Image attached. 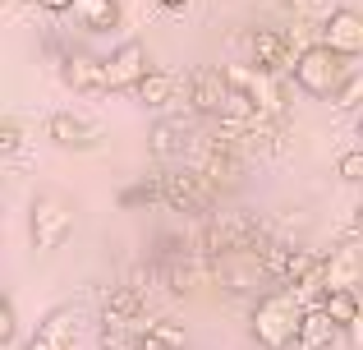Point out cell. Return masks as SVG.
Masks as SVG:
<instances>
[{
    "label": "cell",
    "instance_id": "obj_1",
    "mask_svg": "<svg viewBox=\"0 0 363 350\" xmlns=\"http://www.w3.org/2000/svg\"><path fill=\"white\" fill-rule=\"evenodd\" d=\"M299 327H303V305L290 286L267 290L253 305V318H248V332L262 350H290L299 346Z\"/></svg>",
    "mask_w": 363,
    "mask_h": 350
},
{
    "label": "cell",
    "instance_id": "obj_14",
    "mask_svg": "<svg viewBox=\"0 0 363 350\" xmlns=\"http://www.w3.org/2000/svg\"><path fill=\"white\" fill-rule=\"evenodd\" d=\"M340 332H345V327H340V323H336V318H331V314H327L322 305H313V309H303L299 350H336Z\"/></svg>",
    "mask_w": 363,
    "mask_h": 350
},
{
    "label": "cell",
    "instance_id": "obj_4",
    "mask_svg": "<svg viewBox=\"0 0 363 350\" xmlns=\"http://www.w3.org/2000/svg\"><path fill=\"white\" fill-rule=\"evenodd\" d=\"M161 185V203L175 207V212H212L216 203V185L203 171H166L157 175Z\"/></svg>",
    "mask_w": 363,
    "mask_h": 350
},
{
    "label": "cell",
    "instance_id": "obj_29",
    "mask_svg": "<svg viewBox=\"0 0 363 350\" xmlns=\"http://www.w3.org/2000/svg\"><path fill=\"white\" fill-rule=\"evenodd\" d=\"M350 235H363V207L354 212V222H350Z\"/></svg>",
    "mask_w": 363,
    "mask_h": 350
},
{
    "label": "cell",
    "instance_id": "obj_22",
    "mask_svg": "<svg viewBox=\"0 0 363 350\" xmlns=\"http://www.w3.org/2000/svg\"><path fill=\"white\" fill-rule=\"evenodd\" d=\"M336 175H340V180H350V185H363V143H359V148H350V153H340Z\"/></svg>",
    "mask_w": 363,
    "mask_h": 350
},
{
    "label": "cell",
    "instance_id": "obj_19",
    "mask_svg": "<svg viewBox=\"0 0 363 350\" xmlns=\"http://www.w3.org/2000/svg\"><path fill=\"white\" fill-rule=\"evenodd\" d=\"M138 332L147 337V341H157L161 350H184V346H189L184 327H175L170 318H143V323H138Z\"/></svg>",
    "mask_w": 363,
    "mask_h": 350
},
{
    "label": "cell",
    "instance_id": "obj_17",
    "mask_svg": "<svg viewBox=\"0 0 363 350\" xmlns=\"http://www.w3.org/2000/svg\"><path fill=\"white\" fill-rule=\"evenodd\" d=\"M175 88H179V79L170 70H147V79L133 88V97H138L147 111H166L170 102H175Z\"/></svg>",
    "mask_w": 363,
    "mask_h": 350
},
{
    "label": "cell",
    "instance_id": "obj_12",
    "mask_svg": "<svg viewBox=\"0 0 363 350\" xmlns=\"http://www.w3.org/2000/svg\"><path fill=\"white\" fill-rule=\"evenodd\" d=\"M318 42H327L331 51H340L345 60L350 55H363V14L359 9H331V14L322 18Z\"/></svg>",
    "mask_w": 363,
    "mask_h": 350
},
{
    "label": "cell",
    "instance_id": "obj_18",
    "mask_svg": "<svg viewBox=\"0 0 363 350\" xmlns=\"http://www.w3.org/2000/svg\"><path fill=\"white\" fill-rule=\"evenodd\" d=\"M74 14L83 18L88 33H116L120 28V0H79Z\"/></svg>",
    "mask_w": 363,
    "mask_h": 350
},
{
    "label": "cell",
    "instance_id": "obj_15",
    "mask_svg": "<svg viewBox=\"0 0 363 350\" xmlns=\"http://www.w3.org/2000/svg\"><path fill=\"white\" fill-rule=\"evenodd\" d=\"M28 350H74V309H51L46 323H37Z\"/></svg>",
    "mask_w": 363,
    "mask_h": 350
},
{
    "label": "cell",
    "instance_id": "obj_30",
    "mask_svg": "<svg viewBox=\"0 0 363 350\" xmlns=\"http://www.w3.org/2000/svg\"><path fill=\"white\" fill-rule=\"evenodd\" d=\"M359 138H363V111H359Z\"/></svg>",
    "mask_w": 363,
    "mask_h": 350
},
{
    "label": "cell",
    "instance_id": "obj_24",
    "mask_svg": "<svg viewBox=\"0 0 363 350\" xmlns=\"http://www.w3.org/2000/svg\"><path fill=\"white\" fill-rule=\"evenodd\" d=\"M18 143H23V129L14 116H5L0 120V153H18Z\"/></svg>",
    "mask_w": 363,
    "mask_h": 350
},
{
    "label": "cell",
    "instance_id": "obj_8",
    "mask_svg": "<svg viewBox=\"0 0 363 350\" xmlns=\"http://www.w3.org/2000/svg\"><path fill=\"white\" fill-rule=\"evenodd\" d=\"M248 60L262 65V70L272 74H294V42L285 33H276V28H253V37H248Z\"/></svg>",
    "mask_w": 363,
    "mask_h": 350
},
{
    "label": "cell",
    "instance_id": "obj_21",
    "mask_svg": "<svg viewBox=\"0 0 363 350\" xmlns=\"http://www.w3.org/2000/svg\"><path fill=\"white\" fill-rule=\"evenodd\" d=\"M322 268V258L313 249H294L290 253V263H285V277H281V286H299L303 277H313V272Z\"/></svg>",
    "mask_w": 363,
    "mask_h": 350
},
{
    "label": "cell",
    "instance_id": "obj_26",
    "mask_svg": "<svg viewBox=\"0 0 363 350\" xmlns=\"http://www.w3.org/2000/svg\"><path fill=\"white\" fill-rule=\"evenodd\" d=\"M345 337H350V346H354V350H363V314L345 327Z\"/></svg>",
    "mask_w": 363,
    "mask_h": 350
},
{
    "label": "cell",
    "instance_id": "obj_2",
    "mask_svg": "<svg viewBox=\"0 0 363 350\" xmlns=\"http://www.w3.org/2000/svg\"><path fill=\"white\" fill-rule=\"evenodd\" d=\"M28 231H33V249L37 253H55L74 231V203L55 189H42L33 198V212H28Z\"/></svg>",
    "mask_w": 363,
    "mask_h": 350
},
{
    "label": "cell",
    "instance_id": "obj_28",
    "mask_svg": "<svg viewBox=\"0 0 363 350\" xmlns=\"http://www.w3.org/2000/svg\"><path fill=\"white\" fill-rule=\"evenodd\" d=\"M129 350H161V346H157V341H147V337L138 332V337H133V341H129Z\"/></svg>",
    "mask_w": 363,
    "mask_h": 350
},
{
    "label": "cell",
    "instance_id": "obj_13",
    "mask_svg": "<svg viewBox=\"0 0 363 350\" xmlns=\"http://www.w3.org/2000/svg\"><path fill=\"white\" fill-rule=\"evenodd\" d=\"M322 277H327V295L331 290H359L363 286V253L354 244H336L322 258Z\"/></svg>",
    "mask_w": 363,
    "mask_h": 350
},
{
    "label": "cell",
    "instance_id": "obj_3",
    "mask_svg": "<svg viewBox=\"0 0 363 350\" xmlns=\"http://www.w3.org/2000/svg\"><path fill=\"white\" fill-rule=\"evenodd\" d=\"M294 83H299V92H308V97H336L340 83H345V55L331 51L327 42L303 46L299 60H294Z\"/></svg>",
    "mask_w": 363,
    "mask_h": 350
},
{
    "label": "cell",
    "instance_id": "obj_16",
    "mask_svg": "<svg viewBox=\"0 0 363 350\" xmlns=\"http://www.w3.org/2000/svg\"><path fill=\"white\" fill-rule=\"evenodd\" d=\"M189 143H194V129H189L184 120H161V125L152 129V157H157V162H179V157L189 153Z\"/></svg>",
    "mask_w": 363,
    "mask_h": 350
},
{
    "label": "cell",
    "instance_id": "obj_20",
    "mask_svg": "<svg viewBox=\"0 0 363 350\" xmlns=\"http://www.w3.org/2000/svg\"><path fill=\"white\" fill-rule=\"evenodd\" d=\"M322 309H327L331 318H336L340 327H350L354 318L363 314V305H359V290H331L327 300H322Z\"/></svg>",
    "mask_w": 363,
    "mask_h": 350
},
{
    "label": "cell",
    "instance_id": "obj_6",
    "mask_svg": "<svg viewBox=\"0 0 363 350\" xmlns=\"http://www.w3.org/2000/svg\"><path fill=\"white\" fill-rule=\"evenodd\" d=\"M235 92L230 83V70H216V65H198L194 74H189V106L198 111V116H221L225 111V97Z\"/></svg>",
    "mask_w": 363,
    "mask_h": 350
},
{
    "label": "cell",
    "instance_id": "obj_7",
    "mask_svg": "<svg viewBox=\"0 0 363 350\" xmlns=\"http://www.w3.org/2000/svg\"><path fill=\"white\" fill-rule=\"evenodd\" d=\"M240 153H244V148L235 143L230 134H216L212 143L203 148V175L212 180L216 189H235L244 180V157Z\"/></svg>",
    "mask_w": 363,
    "mask_h": 350
},
{
    "label": "cell",
    "instance_id": "obj_9",
    "mask_svg": "<svg viewBox=\"0 0 363 350\" xmlns=\"http://www.w3.org/2000/svg\"><path fill=\"white\" fill-rule=\"evenodd\" d=\"M147 70H152L147 46H143V42H120L116 55L106 60V83H111V92H133L143 79H147Z\"/></svg>",
    "mask_w": 363,
    "mask_h": 350
},
{
    "label": "cell",
    "instance_id": "obj_5",
    "mask_svg": "<svg viewBox=\"0 0 363 350\" xmlns=\"http://www.w3.org/2000/svg\"><path fill=\"white\" fill-rule=\"evenodd\" d=\"M230 70V83L240 92H248V97L257 102V111L262 116H272V120H281L285 116V88H281V74H272V70H262V65H225Z\"/></svg>",
    "mask_w": 363,
    "mask_h": 350
},
{
    "label": "cell",
    "instance_id": "obj_25",
    "mask_svg": "<svg viewBox=\"0 0 363 350\" xmlns=\"http://www.w3.org/2000/svg\"><path fill=\"white\" fill-rule=\"evenodd\" d=\"M290 9H294V14H303V18H327L331 14V0H290Z\"/></svg>",
    "mask_w": 363,
    "mask_h": 350
},
{
    "label": "cell",
    "instance_id": "obj_10",
    "mask_svg": "<svg viewBox=\"0 0 363 350\" xmlns=\"http://www.w3.org/2000/svg\"><path fill=\"white\" fill-rule=\"evenodd\" d=\"M60 79H65V88L83 92V97L111 92V83H106V60H97V55H88V51H65Z\"/></svg>",
    "mask_w": 363,
    "mask_h": 350
},
{
    "label": "cell",
    "instance_id": "obj_23",
    "mask_svg": "<svg viewBox=\"0 0 363 350\" xmlns=\"http://www.w3.org/2000/svg\"><path fill=\"white\" fill-rule=\"evenodd\" d=\"M18 337V314H14V300H5L0 305V346H14Z\"/></svg>",
    "mask_w": 363,
    "mask_h": 350
},
{
    "label": "cell",
    "instance_id": "obj_11",
    "mask_svg": "<svg viewBox=\"0 0 363 350\" xmlns=\"http://www.w3.org/2000/svg\"><path fill=\"white\" fill-rule=\"evenodd\" d=\"M46 138H51L55 148H74V153H92V148H101V129L92 125V120L74 116V111H55V116L46 120Z\"/></svg>",
    "mask_w": 363,
    "mask_h": 350
},
{
    "label": "cell",
    "instance_id": "obj_27",
    "mask_svg": "<svg viewBox=\"0 0 363 350\" xmlns=\"http://www.w3.org/2000/svg\"><path fill=\"white\" fill-rule=\"evenodd\" d=\"M157 5H161V9H166V14H184V9H189V5H194V0H157Z\"/></svg>",
    "mask_w": 363,
    "mask_h": 350
}]
</instances>
